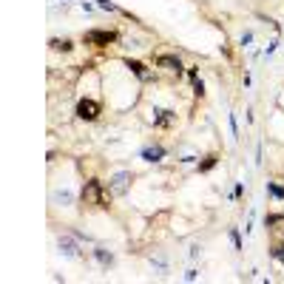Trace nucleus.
I'll return each instance as SVG.
<instances>
[{
    "instance_id": "obj_6",
    "label": "nucleus",
    "mask_w": 284,
    "mask_h": 284,
    "mask_svg": "<svg viewBox=\"0 0 284 284\" xmlns=\"http://www.w3.org/2000/svg\"><path fill=\"white\" fill-rule=\"evenodd\" d=\"M142 159L145 162H159V159H165V148L162 145H148V148H142Z\"/></svg>"
},
{
    "instance_id": "obj_4",
    "label": "nucleus",
    "mask_w": 284,
    "mask_h": 284,
    "mask_svg": "<svg viewBox=\"0 0 284 284\" xmlns=\"http://www.w3.org/2000/svg\"><path fill=\"white\" fill-rule=\"evenodd\" d=\"M114 40H117L114 31H99V28L85 31V43H91V46H108V43H114Z\"/></svg>"
},
{
    "instance_id": "obj_9",
    "label": "nucleus",
    "mask_w": 284,
    "mask_h": 284,
    "mask_svg": "<svg viewBox=\"0 0 284 284\" xmlns=\"http://www.w3.org/2000/svg\"><path fill=\"white\" fill-rule=\"evenodd\" d=\"M128 68H131V71H134V74H136V77H139V80H151V71L148 68H145V65H142V63H136V60H128Z\"/></svg>"
},
{
    "instance_id": "obj_14",
    "label": "nucleus",
    "mask_w": 284,
    "mask_h": 284,
    "mask_svg": "<svg viewBox=\"0 0 284 284\" xmlns=\"http://www.w3.org/2000/svg\"><path fill=\"white\" fill-rule=\"evenodd\" d=\"M273 259H278V262L284 264V244H276V247H273Z\"/></svg>"
},
{
    "instance_id": "obj_8",
    "label": "nucleus",
    "mask_w": 284,
    "mask_h": 284,
    "mask_svg": "<svg viewBox=\"0 0 284 284\" xmlns=\"http://www.w3.org/2000/svg\"><path fill=\"white\" fill-rule=\"evenodd\" d=\"M51 202H54V205L68 207L71 202H74V193H71V191H54V193H51Z\"/></svg>"
},
{
    "instance_id": "obj_3",
    "label": "nucleus",
    "mask_w": 284,
    "mask_h": 284,
    "mask_svg": "<svg viewBox=\"0 0 284 284\" xmlns=\"http://www.w3.org/2000/svg\"><path fill=\"white\" fill-rule=\"evenodd\" d=\"M77 117L85 122H94L99 117V102H94V99H80L77 102Z\"/></svg>"
},
{
    "instance_id": "obj_12",
    "label": "nucleus",
    "mask_w": 284,
    "mask_h": 284,
    "mask_svg": "<svg viewBox=\"0 0 284 284\" xmlns=\"http://www.w3.org/2000/svg\"><path fill=\"white\" fill-rule=\"evenodd\" d=\"M267 191L273 193L276 199H284V188H281V185H267Z\"/></svg>"
},
{
    "instance_id": "obj_11",
    "label": "nucleus",
    "mask_w": 284,
    "mask_h": 284,
    "mask_svg": "<svg viewBox=\"0 0 284 284\" xmlns=\"http://www.w3.org/2000/svg\"><path fill=\"white\" fill-rule=\"evenodd\" d=\"M51 49H57V51H68V49H71V40H51Z\"/></svg>"
},
{
    "instance_id": "obj_7",
    "label": "nucleus",
    "mask_w": 284,
    "mask_h": 284,
    "mask_svg": "<svg viewBox=\"0 0 284 284\" xmlns=\"http://www.w3.org/2000/svg\"><path fill=\"white\" fill-rule=\"evenodd\" d=\"M57 247H60V253H63V256H77V241L71 239V236H60Z\"/></svg>"
},
{
    "instance_id": "obj_1",
    "label": "nucleus",
    "mask_w": 284,
    "mask_h": 284,
    "mask_svg": "<svg viewBox=\"0 0 284 284\" xmlns=\"http://www.w3.org/2000/svg\"><path fill=\"white\" fill-rule=\"evenodd\" d=\"M83 202L88 207H99L102 202H105V196H102V185L97 182V179H88L83 188Z\"/></svg>"
},
{
    "instance_id": "obj_2",
    "label": "nucleus",
    "mask_w": 284,
    "mask_h": 284,
    "mask_svg": "<svg viewBox=\"0 0 284 284\" xmlns=\"http://www.w3.org/2000/svg\"><path fill=\"white\" fill-rule=\"evenodd\" d=\"M131 182H134V173H131V170H117V173L108 179V188H111L114 196H122V193L131 188Z\"/></svg>"
},
{
    "instance_id": "obj_5",
    "label": "nucleus",
    "mask_w": 284,
    "mask_h": 284,
    "mask_svg": "<svg viewBox=\"0 0 284 284\" xmlns=\"http://www.w3.org/2000/svg\"><path fill=\"white\" fill-rule=\"evenodd\" d=\"M156 65L159 68H168V71H182V63H179V57H173V54H159L156 57Z\"/></svg>"
},
{
    "instance_id": "obj_16",
    "label": "nucleus",
    "mask_w": 284,
    "mask_h": 284,
    "mask_svg": "<svg viewBox=\"0 0 284 284\" xmlns=\"http://www.w3.org/2000/svg\"><path fill=\"white\" fill-rule=\"evenodd\" d=\"M97 6H99V9H108V12H114V9H117L114 3H108V0H97Z\"/></svg>"
},
{
    "instance_id": "obj_13",
    "label": "nucleus",
    "mask_w": 284,
    "mask_h": 284,
    "mask_svg": "<svg viewBox=\"0 0 284 284\" xmlns=\"http://www.w3.org/2000/svg\"><path fill=\"white\" fill-rule=\"evenodd\" d=\"M213 165H216V156H205V162H202V165H199V170H210L213 168Z\"/></svg>"
},
{
    "instance_id": "obj_15",
    "label": "nucleus",
    "mask_w": 284,
    "mask_h": 284,
    "mask_svg": "<svg viewBox=\"0 0 284 284\" xmlns=\"http://www.w3.org/2000/svg\"><path fill=\"white\" fill-rule=\"evenodd\" d=\"M230 239H233V247H236V250H241V239H239V230H236V227L230 230Z\"/></svg>"
},
{
    "instance_id": "obj_10",
    "label": "nucleus",
    "mask_w": 284,
    "mask_h": 284,
    "mask_svg": "<svg viewBox=\"0 0 284 284\" xmlns=\"http://www.w3.org/2000/svg\"><path fill=\"white\" fill-rule=\"evenodd\" d=\"M94 256H97V262H99V264H102V267H108V264H111V262H114V256H111V253H108V250H105V247H97V250H94Z\"/></svg>"
}]
</instances>
